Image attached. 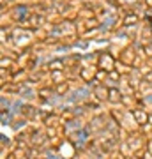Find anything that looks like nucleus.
<instances>
[{"instance_id": "f257e3e1", "label": "nucleus", "mask_w": 152, "mask_h": 159, "mask_svg": "<svg viewBox=\"0 0 152 159\" xmlns=\"http://www.w3.org/2000/svg\"><path fill=\"white\" fill-rule=\"evenodd\" d=\"M46 156H48V159H60V157H57V156H53V154H51V152H48V154H46Z\"/></svg>"}]
</instances>
